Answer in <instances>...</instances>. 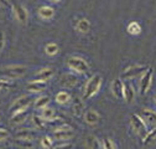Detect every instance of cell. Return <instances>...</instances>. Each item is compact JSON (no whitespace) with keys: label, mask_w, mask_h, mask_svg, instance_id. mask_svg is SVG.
I'll list each match as a JSON object with an SVG mask.
<instances>
[{"label":"cell","mask_w":156,"mask_h":149,"mask_svg":"<svg viewBox=\"0 0 156 149\" xmlns=\"http://www.w3.org/2000/svg\"><path fill=\"white\" fill-rule=\"evenodd\" d=\"M102 82H103V78L101 74H94V76H92L84 85V92H83L84 100H89V98L94 97L97 93L99 92V89L102 87Z\"/></svg>","instance_id":"1"},{"label":"cell","mask_w":156,"mask_h":149,"mask_svg":"<svg viewBox=\"0 0 156 149\" xmlns=\"http://www.w3.org/2000/svg\"><path fill=\"white\" fill-rule=\"evenodd\" d=\"M26 73V67L23 65H9L0 70V76L10 80H16L23 77Z\"/></svg>","instance_id":"2"},{"label":"cell","mask_w":156,"mask_h":149,"mask_svg":"<svg viewBox=\"0 0 156 149\" xmlns=\"http://www.w3.org/2000/svg\"><path fill=\"white\" fill-rule=\"evenodd\" d=\"M67 66L76 73H87L89 70V65L88 62L82 59V57H78V56H71V57L67 59Z\"/></svg>","instance_id":"3"},{"label":"cell","mask_w":156,"mask_h":149,"mask_svg":"<svg viewBox=\"0 0 156 149\" xmlns=\"http://www.w3.org/2000/svg\"><path fill=\"white\" fill-rule=\"evenodd\" d=\"M32 101H34V98H32L31 95H24L21 97L16 98L12 102L11 107H10V113L11 114H15V113H17V112L26 111L29 108V106L32 103Z\"/></svg>","instance_id":"4"},{"label":"cell","mask_w":156,"mask_h":149,"mask_svg":"<svg viewBox=\"0 0 156 149\" xmlns=\"http://www.w3.org/2000/svg\"><path fill=\"white\" fill-rule=\"evenodd\" d=\"M130 124H131V127H133V129L135 130V132L144 134V136L147 133V124L145 123V121L141 118L140 114L133 113L130 116Z\"/></svg>","instance_id":"5"},{"label":"cell","mask_w":156,"mask_h":149,"mask_svg":"<svg viewBox=\"0 0 156 149\" xmlns=\"http://www.w3.org/2000/svg\"><path fill=\"white\" fill-rule=\"evenodd\" d=\"M147 70H149L147 66H143V65H131V66L126 67V68L123 71L122 77H123V78L136 77V76H140V74H144Z\"/></svg>","instance_id":"6"},{"label":"cell","mask_w":156,"mask_h":149,"mask_svg":"<svg viewBox=\"0 0 156 149\" xmlns=\"http://www.w3.org/2000/svg\"><path fill=\"white\" fill-rule=\"evenodd\" d=\"M11 8H12V13H14V15L16 17V20L20 24H23V25H26L27 20H29L27 9L25 6H23V5H20V4H15V3H12Z\"/></svg>","instance_id":"7"},{"label":"cell","mask_w":156,"mask_h":149,"mask_svg":"<svg viewBox=\"0 0 156 149\" xmlns=\"http://www.w3.org/2000/svg\"><path fill=\"white\" fill-rule=\"evenodd\" d=\"M152 76H154V68L149 67V70L143 74V77L140 80V93L141 95H146L147 91L151 87L152 83Z\"/></svg>","instance_id":"8"},{"label":"cell","mask_w":156,"mask_h":149,"mask_svg":"<svg viewBox=\"0 0 156 149\" xmlns=\"http://www.w3.org/2000/svg\"><path fill=\"white\" fill-rule=\"evenodd\" d=\"M53 137L57 140H67V139H69V138L73 137V130L67 124L66 125H60L58 128L55 129Z\"/></svg>","instance_id":"9"},{"label":"cell","mask_w":156,"mask_h":149,"mask_svg":"<svg viewBox=\"0 0 156 149\" xmlns=\"http://www.w3.org/2000/svg\"><path fill=\"white\" fill-rule=\"evenodd\" d=\"M55 74V71L53 68H50V67H46V68H41L38 70L37 72H35V76H34V80L35 81H42V82H47L48 80H51Z\"/></svg>","instance_id":"10"},{"label":"cell","mask_w":156,"mask_h":149,"mask_svg":"<svg viewBox=\"0 0 156 149\" xmlns=\"http://www.w3.org/2000/svg\"><path fill=\"white\" fill-rule=\"evenodd\" d=\"M112 92L116 98H124V82L120 78H115L112 82Z\"/></svg>","instance_id":"11"},{"label":"cell","mask_w":156,"mask_h":149,"mask_svg":"<svg viewBox=\"0 0 156 149\" xmlns=\"http://www.w3.org/2000/svg\"><path fill=\"white\" fill-rule=\"evenodd\" d=\"M47 87V83L46 82H42V81H30L27 82L26 85V89L30 92V93H40L42 91H45Z\"/></svg>","instance_id":"12"},{"label":"cell","mask_w":156,"mask_h":149,"mask_svg":"<svg viewBox=\"0 0 156 149\" xmlns=\"http://www.w3.org/2000/svg\"><path fill=\"white\" fill-rule=\"evenodd\" d=\"M60 83L65 87H74L78 83V77L74 73H63L60 78Z\"/></svg>","instance_id":"13"},{"label":"cell","mask_w":156,"mask_h":149,"mask_svg":"<svg viewBox=\"0 0 156 149\" xmlns=\"http://www.w3.org/2000/svg\"><path fill=\"white\" fill-rule=\"evenodd\" d=\"M140 114L147 125H156V112L155 111L145 108L140 112Z\"/></svg>","instance_id":"14"},{"label":"cell","mask_w":156,"mask_h":149,"mask_svg":"<svg viewBox=\"0 0 156 149\" xmlns=\"http://www.w3.org/2000/svg\"><path fill=\"white\" fill-rule=\"evenodd\" d=\"M101 121V116L99 113L97 111L94 109H88L86 111V113H84V122L89 125H95L97 123H98Z\"/></svg>","instance_id":"15"},{"label":"cell","mask_w":156,"mask_h":149,"mask_svg":"<svg viewBox=\"0 0 156 149\" xmlns=\"http://www.w3.org/2000/svg\"><path fill=\"white\" fill-rule=\"evenodd\" d=\"M36 138V132L32 129H21L15 133V139H23V140H32Z\"/></svg>","instance_id":"16"},{"label":"cell","mask_w":156,"mask_h":149,"mask_svg":"<svg viewBox=\"0 0 156 149\" xmlns=\"http://www.w3.org/2000/svg\"><path fill=\"white\" fill-rule=\"evenodd\" d=\"M37 15L41 19H44V20H50V19H52L55 16V9L50 5H42L38 8Z\"/></svg>","instance_id":"17"},{"label":"cell","mask_w":156,"mask_h":149,"mask_svg":"<svg viewBox=\"0 0 156 149\" xmlns=\"http://www.w3.org/2000/svg\"><path fill=\"white\" fill-rule=\"evenodd\" d=\"M27 116H29L27 109L26 111H21V112H17V113H15V114H11V117H10V124L11 125L23 124L26 121Z\"/></svg>","instance_id":"18"},{"label":"cell","mask_w":156,"mask_h":149,"mask_svg":"<svg viewBox=\"0 0 156 149\" xmlns=\"http://www.w3.org/2000/svg\"><path fill=\"white\" fill-rule=\"evenodd\" d=\"M76 30L78 31V32H81V34H87L88 31H89V29H90V23H89V20L88 19H86V17H80L77 20V23H76Z\"/></svg>","instance_id":"19"},{"label":"cell","mask_w":156,"mask_h":149,"mask_svg":"<svg viewBox=\"0 0 156 149\" xmlns=\"http://www.w3.org/2000/svg\"><path fill=\"white\" fill-rule=\"evenodd\" d=\"M72 112L76 117H82V114H84V104L82 102L81 98H74L73 103H72Z\"/></svg>","instance_id":"20"},{"label":"cell","mask_w":156,"mask_h":149,"mask_svg":"<svg viewBox=\"0 0 156 149\" xmlns=\"http://www.w3.org/2000/svg\"><path fill=\"white\" fill-rule=\"evenodd\" d=\"M71 95L68 92L66 91H60V92H57V95L55 97V101L58 103V104H61V106H66L71 102Z\"/></svg>","instance_id":"21"},{"label":"cell","mask_w":156,"mask_h":149,"mask_svg":"<svg viewBox=\"0 0 156 149\" xmlns=\"http://www.w3.org/2000/svg\"><path fill=\"white\" fill-rule=\"evenodd\" d=\"M45 121H48V122H53L56 121L58 117L56 114V111L53 108H50V107H46L45 109L41 111V114H40Z\"/></svg>","instance_id":"22"},{"label":"cell","mask_w":156,"mask_h":149,"mask_svg":"<svg viewBox=\"0 0 156 149\" xmlns=\"http://www.w3.org/2000/svg\"><path fill=\"white\" fill-rule=\"evenodd\" d=\"M50 101H51V98H50L48 96H40L38 98L35 100L34 106H35L36 109H41V111H42V109H45L46 107H48Z\"/></svg>","instance_id":"23"},{"label":"cell","mask_w":156,"mask_h":149,"mask_svg":"<svg viewBox=\"0 0 156 149\" xmlns=\"http://www.w3.org/2000/svg\"><path fill=\"white\" fill-rule=\"evenodd\" d=\"M134 88L129 83H124V100L126 103H131L134 101Z\"/></svg>","instance_id":"24"},{"label":"cell","mask_w":156,"mask_h":149,"mask_svg":"<svg viewBox=\"0 0 156 149\" xmlns=\"http://www.w3.org/2000/svg\"><path fill=\"white\" fill-rule=\"evenodd\" d=\"M14 87H16V83H15L14 80H10V78H6V77H2V76H0V89L5 91V89L14 88Z\"/></svg>","instance_id":"25"},{"label":"cell","mask_w":156,"mask_h":149,"mask_svg":"<svg viewBox=\"0 0 156 149\" xmlns=\"http://www.w3.org/2000/svg\"><path fill=\"white\" fill-rule=\"evenodd\" d=\"M126 31L130 35H139L141 32V25L138 21H130L126 27Z\"/></svg>","instance_id":"26"},{"label":"cell","mask_w":156,"mask_h":149,"mask_svg":"<svg viewBox=\"0 0 156 149\" xmlns=\"http://www.w3.org/2000/svg\"><path fill=\"white\" fill-rule=\"evenodd\" d=\"M32 124L37 128V129H45L46 128V121L38 114H34L32 116Z\"/></svg>","instance_id":"27"},{"label":"cell","mask_w":156,"mask_h":149,"mask_svg":"<svg viewBox=\"0 0 156 149\" xmlns=\"http://www.w3.org/2000/svg\"><path fill=\"white\" fill-rule=\"evenodd\" d=\"M58 50H60V47H58V45L56 42H48L46 44L45 46V53L48 55V56H55L58 53Z\"/></svg>","instance_id":"28"},{"label":"cell","mask_w":156,"mask_h":149,"mask_svg":"<svg viewBox=\"0 0 156 149\" xmlns=\"http://www.w3.org/2000/svg\"><path fill=\"white\" fill-rule=\"evenodd\" d=\"M101 143H99V140L97 139L94 136H89L88 138H87V147L89 148V149H99L101 148Z\"/></svg>","instance_id":"29"},{"label":"cell","mask_w":156,"mask_h":149,"mask_svg":"<svg viewBox=\"0 0 156 149\" xmlns=\"http://www.w3.org/2000/svg\"><path fill=\"white\" fill-rule=\"evenodd\" d=\"M155 138H156V127L151 130V132H147V133L144 136V138H143V144H150V143L154 142Z\"/></svg>","instance_id":"30"},{"label":"cell","mask_w":156,"mask_h":149,"mask_svg":"<svg viewBox=\"0 0 156 149\" xmlns=\"http://www.w3.org/2000/svg\"><path fill=\"white\" fill-rule=\"evenodd\" d=\"M40 143H41V147L45 148V149H51L52 145H53V140H52V138L50 136H44L41 138Z\"/></svg>","instance_id":"31"},{"label":"cell","mask_w":156,"mask_h":149,"mask_svg":"<svg viewBox=\"0 0 156 149\" xmlns=\"http://www.w3.org/2000/svg\"><path fill=\"white\" fill-rule=\"evenodd\" d=\"M15 143L24 149H32L34 148V142L32 140H23V139H15Z\"/></svg>","instance_id":"32"},{"label":"cell","mask_w":156,"mask_h":149,"mask_svg":"<svg viewBox=\"0 0 156 149\" xmlns=\"http://www.w3.org/2000/svg\"><path fill=\"white\" fill-rule=\"evenodd\" d=\"M102 147H103V149H116V145H115L114 140H112L110 138H103Z\"/></svg>","instance_id":"33"},{"label":"cell","mask_w":156,"mask_h":149,"mask_svg":"<svg viewBox=\"0 0 156 149\" xmlns=\"http://www.w3.org/2000/svg\"><path fill=\"white\" fill-rule=\"evenodd\" d=\"M9 138V130L5 128H0V142H4Z\"/></svg>","instance_id":"34"},{"label":"cell","mask_w":156,"mask_h":149,"mask_svg":"<svg viewBox=\"0 0 156 149\" xmlns=\"http://www.w3.org/2000/svg\"><path fill=\"white\" fill-rule=\"evenodd\" d=\"M53 149H73V144H71V143H65V144H60V145L55 147Z\"/></svg>","instance_id":"35"},{"label":"cell","mask_w":156,"mask_h":149,"mask_svg":"<svg viewBox=\"0 0 156 149\" xmlns=\"http://www.w3.org/2000/svg\"><path fill=\"white\" fill-rule=\"evenodd\" d=\"M4 44H5L4 35H3V32H0V52H2V50L4 49Z\"/></svg>","instance_id":"36"},{"label":"cell","mask_w":156,"mask_h":149,"mask_svg":"<svg viewBox=\"0 0 156 149\" xmlns=\"http://www.w3.org/2000/svg\"><path fill=\"white\" fill-rule=\"evenodd\" d=\"M154 101H155V102H156V95H155V97H154Z\"/></svg>","instance_id":"37"},{"label":"cell","mask_w":156,"mask_h":149,"mask_svg":"<svg viewBox=\"0 0 156 149\" xmlns=\"http://www.w3.org/2000/svg\"><path fill=\"white\" fill-rule=\"evenodd\" d=\"M0 122H2V118H0Z\"/></svg>","instance_id":"38"}]
</instances>
